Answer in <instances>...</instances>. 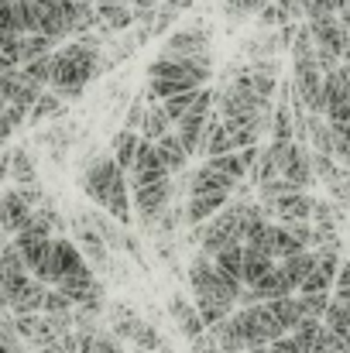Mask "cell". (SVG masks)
<instances>
[{"instance_id": "35", "label": "cell", "mask_w": 350, "mask_h": 353, "mask_svg": "<svg viewBox=\"0 0 350 353\" xmlns=\"http://www.w3.org/2000/svg\"><path fill=\"white\" fill-rule=\"evenodd\" d=\"M257 24H261V28H285V24H292V21H289L271 0H268V3L257 10Z\"/></svg>"}, {"instance_id": "13", "label": "cell", "mask_w": 350, "mask_h": 353, "mask_svg": "<svg viewBox=\"0 0 350 353\" xmlns=\"http://www.w3.org/2000/svg\"><path fill=\"white\" fill-rule=\"evenodd\" d=\"M168 316L175 319V326H179V333L196 347L203 336H206V330H203V323H200V316H196V309H193V302H189V295H182V292H175V295H168Z\"/></svg>"}, {"instance_id": "37", "label": "cell", "mask_w": 350, "mask_h": 353, "mask_svg": "<svg viewBox=\"0 0 350 353\" xmlns=\"http://www.w3.org/2000/svg\"><path fill=\"white\" fill-rule=\"evenodd\" d=\"M141 120H144V97H137V100H130V107H127V114H124V130H141Z\"/></svg>"}, {"instance_id": "15", "label": "cell", "mask_w": 350, "mask_h": 353, "mask_svg": "<svg viewBox=\"0 0 350 353\" xmlns=\"http://www.w3.org/2000/svg\"><path fill=\"white\" fill-rule=\"evenodd\" d=\"M155 154H158V161H162V168H165L168 179L172 175H182L189 168V154L182 151V144L175 141V134H165L162 141H155Z\"/></svg>"}, {"instance_id": "22", "label": "cell", "mask_w": 350, "mask_h": 353, "mask_svg": "<svg viewBox=\"0 0 350 353\" xmlns=\"http://www.w3.org/2000/svg\"><path fill=\"white\" fill-rule=\"evenodd\" d=\"M206 120L210 117H182L175 127H172L175 141L182 144V151H186L189 158L200 151V141H203V127H206Z\"/></svg>"}, {"instance_id": "11", "label": "cell", "mask_w": 350, "mask_h": 353, "mask_svg": "<svg viewBox=\"0 0 350 353\" xmlns=\"http://www.w3.org/2000/svg\"><path fill=\"white\" fill-rule=\"evenodd\" d=\"M227 203H231L227 192H200V196H189L186 206H182V223H186V227H203V223H210Z\"/></svg>"}, {"instance_id": "40", "label": "cell", "mask_w": 350, "mask_h": 353, "mask_svg": "<svg viewBox=\"0 0 350 353\" xmlns=\"http://www.w3.org/2000/svg\"><path fill=\"white\" fill-rule=\"evenodd\" d=\"M7 175H10V151H3V154H0V182H3Z\"/></svg>"}, {"instance_id": "30", "label": "cell", "mask_w": 350, "mask_h": 353, "mask_svg": "<svg viewBox=\"0 0 350 353\" xmlns=\"http://www.w3.org/2000/svg\"><path fill=\"white\" fill-rule=\"evenodd\" d=\"M299 299V309H302V319H320L327 316V305H330V295H295Z\"/></svg>"}, {"instance_id": "23", "label": "cell", "mask_w": 350, "mask_h": 353, "mask_svg": "<svg viewBox=\"0 0 350 353\" xmlns=\"http://www.w3.org/2000/svg\"><path fill=\"white\" fill-rule=\"evenodd\" d=\"M282 268V274L289 278V285L299 292V285L306 281V274L316 268V250H302V254H295V257H289V261H282L278 264Z\"/></svg>"}, {"instance_id": "21", "label": "cell", "mask_w": 350, "mask_h": 353, "mask_svg": "<svg viewBox=\"0 0 350 353\" xmlns=\"http://www.w3.org/2000/svg\"><path fill=\"white\" fill-rule=\"evenodd\" d=\"M264 305H268V312L275 316V323L282 326L285 336L302 323V309H299V299L295 295H285V299H275V302H264Z\"/></svg>"}, {"instance_id": "5", "label": "cell", "mask_w": 350, "mask_h": 353, "mask_svg": "<svg viewBox=\"0 0 350 353\" xmlns=\"http://www.w3.org/2000/svg\"><path fill=\"white\" fill-rule=\"evenodd\" d=\"M158 59H179V62H210V65H213L206 24H193V28H179V31H172V34H168V41L162 45Z\"/></svg>"}, {"instance_id": "26", "label": "cell", "mask_w": 350, "mask_h": 353, "mask_svg": "<svg viewBox=\"0 0 350 353\" xmlns=\"http://www.w3.org/2000/svg\"><path fill=\"white\" fill-rule=\"evenodd\" d=\"M55 52V45L48 41V38H41V34H24V38H17V59H21V65L24 62H35V59H48Z\"/></svg>"}, {"instance_id": "38", "label": "cell", "mask_w": 350, "mask_h": 353, "mask_svg": "<svg viewBox=\"0 0 350 353\" xmlns=\"http://www.w3.org/2000/svg\"><path fill=\"white\" fill-rule=\"evenodd\" d=\"M333 292H350V261H340L337 278H333ZM330 292V295H333Z\"/></svg>"}, {"instance_id": "16", "label": "cell", "mask_w": 350, "mask_h": 353, "mask_svg": "<svg viewBox=\"0 0 350 353\" xmlns=\"http://www.w3.org/2000/svg\"><path fill=\"white\" fill-rule=\"evenodd\" d=\"M200 154H203L206 161H213V158H220V154H231V137H227V130H224V123H220L217 114H210L206 127H203Z\"/></svg>"}, {"instance_id": "36", "label": "cell", "mask_w": 350, "mask_h": 353, "mask_svg": "<svg viewBox=\"0 0 350 353\" xmlns=\"http://www.w3.org/2000/svg\"><path fill=\"white\" fill-rule=\"evenodd\" d=\"M213 114V90H200L189 103V114L186 117H210Z\"/></svg>"}, {"instance_id": "31", "label": "cell", "mask_w": 350, "mask_h": 353, "mask_svg": "<svg viewBox=\"0 0 350 353\" xmlns=\"http://www.w3.org/2000/svg\"><path fill=\"white\" fill-rule=\"evenodd\" d=\"M264 3H268V0H224V14H227L231 21H244V17L257 14Z\"/></svg>"}, {"instance_id": "8", "label": "cell", "mask_w": 350, "mask_h": 353, "mask_svg": "<svg viewBox=\"0 0 350 353\" xmlns=\"http://www.w3.org/2000/svg\"><path fill=\"white\" fill-rule=\"evenodd\" d=\"M31 206L24 203L21 189H3L0 192V234L3 236H17L28 223H31Z\"/></svg>"}, {"instance_id": "9", "label": "cell", "mask_w": 350, "mask_h": 353, "mask_svg": "<svg viewBox=\"0 0 350 353\" xmlns=\"http://www.w3.org/2000/svg\"><path fill=\"white\" fill-rule=\"evenodd\" d=\"M45 90L41 86H35L21 69H14V72H3L0 76V97H3V103L7 107H21V110H31L35 103H38V97H41Z\"/></svg>"}, {"instance_id": "42", "label": "cell", "mask_w": 350, "mask_h": 353, "mask_svg": "<svg viewBox=\"0 0 350 353\" xmlns=\"http://www.w3.org/2000/svg\"><path fill=\"white\" fill-rule=\"evenodd\" d=\"M93 3H100V0H93Z\"/></svg>"}, {"instance_id": "34", "label": "cell", "mask_w": 350, "mask_h": 353, "mask_svg": "<svg viewBox=\"0 0 350 353\" xmlns=\"http://www.w3.org/2000/svg\"><path fill=\"white\" fill-rule=\"evenodd\" d=\"M48 59H52V55H48ZM48 59H35V62H24V65H21V72H24L35 86H41V90L48 86Z\"/></svg>"}, {"instance_id": "2", "label": "cell", "mask_w": 350, "mask_h": 353, "mask_svg": "<svg viewBox=\"0 0 350 353\" xmlns=\"http://www.w3.org/2000/svg\"><path fill=\"white\" fill-rule=\"evenodd\" d=\"M104 72V55L97 48H86L79 41H69L52 52L48 59V86L62 103H72L83 97V86Z\"/></svg>"}, {"instance_id": "33", "label": "cell", "mask_w": 350, "mask_h": 353, "mask_svg": "<svg viewBox=\"0 0 350 353\" xmlns=\"http://www.w3.org/2000/svg\"><path fill=\"white\" fill-rule=\"evenodd\" d=\"M72 312V302L66 295H59L55 288L45 292V302H41V316H69Z\"/></svg>"}, {"instance_id": "6", "label": "cell", "mask_w": 350, "mask_h": 353, "mask_svg": "<svg viewBox=\"0 0 350 353\" xmlns=\"http://www.w3.org/2000/svg\"><path fill=\"white\" fill-rule=\"evenodd\" d=\"M175 203V189H172V179L168 182H158V185H144V189H130V213H137V223L144 230H151L165 213L168 206Z\"/></svg>"}, {"instance_id": "29", "label": "cell", "mask_w": 350, "mask_h": 353, "mask_svg": "<svg viewBox=\"0 0 350 353\" xmlns=\"http://www.w3.org/2000/svg\"><path fill=\"white\" fill-rule=\"evenodd\" d=\"M323 120H327V127L333 130V137H337V141H347L350 144V103L347 107L330 110V114H323Z\"/></svg>"}, {"instance_id": "12", "label": "cell", "mask_w": 350, "mask_h": 353, "mask_svg": "<svg viewBox=\"0 0 350 353\" xmlns=\"http://www.w3.org/2000/svg\"><path fill=\"white\" fill-rule=\"evenodd\" d=\"M10 319H14V316H10ZM14 330H17L21 343H28V347H35V350H45V347L59 343L55 326H52L48 316H41V312H35V316H17V319H14Z\"/></svg>"}, {"instance_id": "28", "label": "cell", "mask_w": 350, "mask_h": 353, "mask_svg": "<svg viewBox=\"0 0 350 353\" xmlns=\"http://www.w3.org/2000/svg\"><path fill=\"white\" fill-rule=\"evenodd\" d=\"M10 17H14V34H38V21H35V7L31 0H10Z\"/></svg>"}, {"instance_id": "10", "label": "cell", "mask_w": 350, "mask_h": 353, "mask_svg": "<svg viewBox=\"0 0 350 353\" xmlns=\"http://www.w3.org/2000/svg\"><path fill=\"white\" fill-rule=\"evenodd\" d=\"M240 182H233L231 175H224L213 161H203L193 175H186V192L189 196H200V192H227L233 196Z\"/></svg>"}, {"instance_id": "18", "label": "cell", "mask_w": 350, "mask_h": 353, "mask_svg": "<svg viewBox=\"0 0 350 353\" xmlns=\"http://www.w3.org/2000/svg\"><path fill=\"white\" fill-rule=\"evenodd\" d=\"M275 268V261L271 257H264V254H257V250H251V247H244V257H240V285L244 288H254L268 271Z\"/></svg>"}, {"instance_id": "25", "label": "cell", "mask_w": 350, "mask_h": 353, "mask_svg": "<svg viewBox=\"0 0 350 353\" xmlns=\"http://www.w3.org/2000/svg\"><path fill=\"white\" fill-rule=\"evenodd\" d=\"M10 179L17 182V189H24V185H38V172H35V158L24 151V148H17V151H10Z\"/></svg>"}, {"instance_id": "19", "label": "cell", "mask_w": 350, "mask_h": 353, "mask_svg": "<svg viewBox=\"0 0 350 353\" xmlns=\"http://www.w3.org/2000/svg\"><path fill=\"white\" fill-rule=\"evenodd\" d=\"M165 134H172V120L165 117L162 103H151V107H144V120H141V130H137V137H141V141H148V144H155V141H162Z\"/></svg>"}, {"instance_id": "20", "label": "cell", "mask_w": 350, "mask_h": 353, "mask_svg": "<svg viewBox=\"0 0 350 353\" xmlns=\"http://www.w3.org/2000/svg\"><path fill=\"white\" fill-rule=\"evenodd\" d=\"M137 144H141V137H137L134 130H124V127L117 130L114 141H110V151H114L110 158H114V165L120 168V172H124V175H127V172H130V165H134Z\"/></svg>"}, {"instance_id": "41", "label": "cell", "mask_w": 350, "mask_h": 353, "mask_svg": "<svg viewBox=\"0 0 350 353\" xmlns=\"http://www.w3.org/2000/svg\"><path fill=\"white\" fill-rule=\"evenodd\" d=\"M130 7H155V3H162V0H127Z\"/></svg>"}, {"instance_id": "17", "label": "cell", "mask_w": 350, "mask_h": 353, "mask_svg": "<svg viewBox=\"0 0 350 353\" xmlns=\"http://www.w3.org/2000/svg\"><path fill=\"white\" fill-rule=\"evenodd\" d=\"M251 292H254L257 305H261V302H275V299H285V295H295V288L289 285V278L282 274V268H278V264H275V268H271V271H268V274H264V278H261V281H257V285L251 288Z\"/></svg>"}, {"instance_id": "4", "label": "cell", "mask_w": 350, "mask_h": 353, "mask_svg": "<svg viewBox=\"0 0 350 353\" xmlns=\"http://www.w3.org/2000/svg\"><path fill=\"white\" fill-rule=\"evenodd\" d=\"M79 271H86V261H83L79 247H76L69 236H52V243H48V257L41 261V268H38L31 278L41 281L45 288H55L62 278L79 274Z\"/></svg>"}, {"instance_id": "24", "label": "cell", "mask_w": 350, "mask_h": 353, "mask_svg": "<svg viewBox=\"0 0 350 353\" xmlns=\"http://www.w3.org/2000/svg\"><path fill=\"white\" fill-rule=\"evenodd\" d=\"M66 114V103L52 93V90H45L41 97H38V103L28 110V123L35 127V123H45V120H59Z\"/></svg>"}, {"instance_id": "32", "label": "cell", "mask_w": 350, "mask_h": 353, "mask_svg": "<svg viewBox=\"0 0 350 353\" xmlns=\"http://www.w3.org/2000/svg\"><path fill=\"white\" fill-rule=\"evenodd\" d=\"M90 353H124V343L117 340L107 326H100L93 333V343H90Z\"/></svg>"}, {"instance_id": "3", "label": "cell", "mask_w": 350, "mask_h": 353, "mask_svg": "<svg viewBox=\"0 0 350 353\" xmlns=\"http://www.w3.org/2000/svg\"><path fill=\"white\" fill-rule=\"evenodd\" d=\"M240 288H244V285L227 278V274H220L210 257L196 254V257L189 261V292H193V302H196V299H217V302H231L233 309H237Z\"/></svg>"}, {"instance_id": "1", "label": "cell", "mask_w": 350, "mask_h": 353, "mask_svg": "<svg viewBox=\"0 0 350 353\" xmlns=\"http://www.w3.org/2000/svg\"><path fill=\"white\" fill-rule=\"evenodd\" d=\"M83 192L100 206V213H107L117 227H130L134 223V213H130V185H127V175L114 165L110 154H100L93 158L86 168H83V179H79Z\"/></svg>"}, {"instance_id": "14", "label": "cell", "mask_w": 350, "mask_h": 353, "mask_svg": "<svg viewBox=\"0 0 350 353\" xmlns=\"http://www.w3.org/2000/svg\"><path fill=\"white\" fill-rule=\"evenodd\" d=\"M45 292H48V288L28 274V278L17 285V292L10 295V302H7V312H10L14 319H17V316H35V312H41Z\"/></svg>"}, {"instance_id": "27", "label": "cell", "mask_w": 350, "mask_h": 353, "mask_svg": "<svg viewBox=\"0 0 350 353\" xmlns=\"http://www.w3.org/2000/svg\"><path fill=\"white\" fill-rule=\"evenodd\" d=\"M289 336H292V343L299 347V353H313L316 343H320V336H323V323H320V319H302Z\"/></svg>"}, {"instance_id": "39", "label": "cell", "mask_w": 350, "mask_h": 353, "mask_svg": "<svg viewBox=\"0 0 350 353\" xmlns=\"http://www.w3.org/2000/svg\"><path fill=\"white\" fill-rule=\"evenodd\" d=\"M268 350H271V353H299V347L292 343V336H282V340H275Z\"/></svg>"}, {"instance_id": "7", "label": "cell", "mask_w": 350, "mask_h": 353, "mask_svg": "<svg viewBox=\"0 0 350 353\" xmlns=\"http://www.w3.org/2000/svg\"><path fill=\"white\" fill-rule=\"evenodd\" d=\"M158 182H168V175H165V168H162V161L155 154V144L141 141L137 154H134V165L127 172V185L130 189H144V185H158Z\"/></svg>"}]
</instances>
